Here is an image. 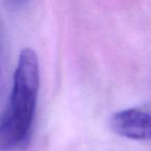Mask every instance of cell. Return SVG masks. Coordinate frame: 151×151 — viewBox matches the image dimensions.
I'll use <instances>...</instances> for the list:
<instances>
[{
  "mask_svg": "<svg viewBox=\"0 0 151 151\" xmlns=\"http://www.w3.org/2000/svg\"><path fill=\"white\" fill-rule=\"evenodd\" d=\"M112 129L117 134L130 140L148 141L150 139V110L149 107L130 108L113 115Z\"/></svg>",
  "mask_w": 151,
  "mask_h": 151,
  "instance_id": "7a4b0ae2",
  "label": "cell"
},
{
  "mask_svg": "<svg viewBox=\"0 0 151 151\" xmlns=\"http://www.w3.org/2000/svg\"><path fill=\"white\" fill-rule=\"evenodd\" d=\"M40 89V64L32 49L20 53L14 73L13 89L0 117V151L24 146L31 134Z\"/></svg>",
  "mask_w": 151,
  "mask_h": 151,
  "instance_id": "6da1fadb",
  "label": "cell"
}]
</instances>
